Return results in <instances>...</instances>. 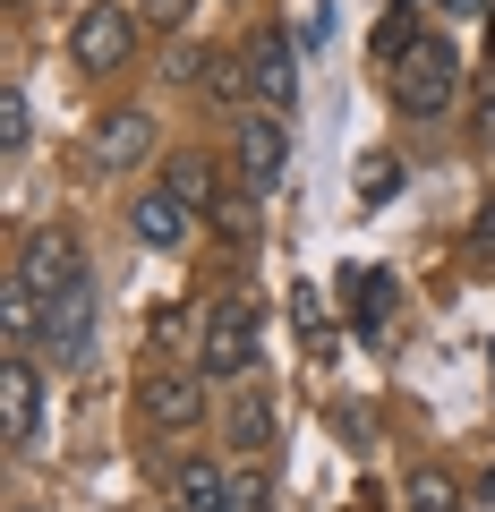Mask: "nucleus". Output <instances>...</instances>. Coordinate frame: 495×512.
<instances>
[{"label":"nucleus","instance_id":"1","mask_svg":"<svg viewBox=\"0 0 495 512\" xmlns=\"http://www.w3.org/2000/svg\"><path fill=\"white\" fill-rule=\"evenodd\" d=\"M385 86H393V103H402L410 120H436V111H453V94H461V52L444 35H419L385 69Z\"/></svg>","mask_w":495,"mask_h":512},{"label":"nucleus","instance_id":"2","mask_svg":"<svg viewBox=\"0 0 495 512\" xmlns=\"http://www.w3.org/2000/svg\"><path fill=\"white\" fill-rule=\"evenodd\" d=\"M137 26H146V18H137L129 0H94L86 18H77V35H69V60H77L86 77H111L120 60L137 52Z\"/></svg>","mask_w":495,"mask_h":512},{"label":"nucleus","instance_id":"3","mask_svg":"<svg viewBox=\"0 0 495 512\" xmlns=\"http://www.w3.org/2000/svg\"><path fill=\"white\" fill-rule=\"evenodd\" d=\"M9 274H18L35 299H60V291H77V282H86V248H77V231H69V222H43V231L26 239V256L9 265Z\"/></svg>","mask_w":495,"mask_h":512},{"label":"nucleus","instance_id":"4","mask_svg":"<svg viewBox=\"0 0 495 512\" xmlns=\"http://www.w3.org/2000/svg\"><path fill=\"white\" fill-rule=\"evenodd\" d=\"M257 342H265L257 308L222 299V308H205V350H197V367H205V376H248V367H257Z\"/></svg>","mask_w":495,"mask_h":512},{"label":"nucleus","instance_id":"5","mask_svg":"<svg viewBox=\"0 0 495 512\" xmlns=\"http://www.w3.org/2000/svg\"><path fill=\"white\" fill-rule=\"evenodd\" d=\"M282 163H291V111H257V120H239V188L274 197Z\"/></svg>","mask_w":495,"mask_h":512},{"label":"nucleus","instance_id":"6","mask_svg":"<svg viewBox=\"0 0 495 512\" xmlns=\"http://www.w3.org/2000/svg\"><path fill=\"white\" fill-rule=\"evenodd\" d=\"M197 376H205V367H154V376L137 384V410H146V427H163V436H188V427L205 419Z\"/></svg>","mask_w":495,"mask_h":512},{"label":"nucleus","instance_id":"7","mask_svg":"<svg viewBox=\"0 0 495 512\" xmlns=\"http://www.w3.org/2000/svg\"><path fill=\"white\" fill-rule=\"evenodd\" d=\"M248 69H257V103L265 111L299 103V35L291 26H257V35H248Z\"/></svg>","mask_w":495,"mask_h":512},{"label":"nucleus","instance_id":"8","mask_svg":"<svg viewBox=\"0 0 495 512\" xmlns=\"http://www.w3.org/2000/svg\"><path fill=\"white\" fill-rule=\"evenodd\" d=\"M197 205L188 197H171V188H137L129 197V231L146 239V248H188V239H197Z\"/></svg>","mask_w":495,"mask_h":512},{"label":"nucleus","instance_id":"9","mask_svg":"<svg viewBox=\"0 0 495 512\" xmlns=\"http://www.w3.org/2000/svg\"><path fill=\"white\" fill-rule=\"evenodd\" d=\"M94 171H137V163H146V154H154V111H103V120H94Z\"/></svg>","mask_w":495,"mask_h":512},{"label":"nucleus","instance_id":"10","mask_svg":"<svg viewBox=\"0 0 495 512\" xmlns=\"http://www.w3.org/2000/svg\"><path fill=\"white\" fill-rule=\"evenodd\" d=\"M43 350H52L60 367H77L94 350V291H86V282L60 291V299H43Z\"/></svg>","mask_w":495,"mask_h":512},{"label":"nucleus","instance_id":"11","mask_svg":"<svg viewBox=\"0 0 495 512\" xmlns=\"http://www.w3.org/2000/svg\"><path fill=\"white\" fill-rule=\"evenodd\" d=\"M35 402H43L35 359H26V350H9V359H0V427H9V444L35 436Z\"/></svg>","mask_w":495,"mask_h":512},{"label":"nucleus","instance_id":"12","mask_svg":"<svg viewBox=\"0 0 495 512\" xmlns=\"http://www.w3.org/2000/svg\"><path fill=\"white\" fill-rule=\"evenodd\" d=\"M197 94H205V103H222V111H239V103H248V94H257L248 43H231V52H205V69H197Z\"/></svg>","mask_w":495,"mask_h":512},{"label":"nucleus","instance_id":"13","mask_svg":"<svg viewBox=\"0 0 495 512\" xmlns=\"http://www.w3.org/2000/svg\"><path fill=\"white\" fill-rule=\"evenodd\" d=\"M163 188H171V197H188L197 214H214V205H222V188H214V154H197V146L163 154Z\"/></svg>","mask_w":495,"mask_h":512},{"label":"nucleus","instance_id":"14","mask_svg":"<svg viewBox=\"0 0 495 512\" xmlns=\"http://www.w3.org/2000/svg\"><path fill=\"white\" fill-rule=\"evenodd\" d=\"M171 504L180 512H222L231 504V470H222V461H180V470H171Z\"/></svg>","mask_w":495,"mask_h":512},{"label":"nucleus","instance_id":"15","mask_svg":"<svg viewBox=\"0 0 495 512\" xmlns=\"http://www.w3.org/2000/svg\"><path fill=\"white\" fill-rule=\"evenodd\" d=\"M402 512H470L453 487V470H436V461H419V470L402 478Z\"/></svg>","mask_w":495,"mask_h":512},{"label":"nucleus","instance_id":"16","mask_svg":"<svg viewBox=\"0 0 495 512\" xmlns=\"http://www.w3.org/2000/svg\"><path fill=\"white\" fill-rule=\"evenodd\" d=\"M265 436H274V393H239V402H231V444H239V453H257Z\"/></svg>","mask_w":495,"mask_h":512},{"label":"nucleus","instance_id":"17","mask_svg":"<svg viewBox=\"0 0 495 512\" xmlns=\"http://www.w3.org/2000/svg\"><path fill=\"white\" fill-rule=\"evenodd\" d=\"M154 350H205V308H163L154 316Z\"/></svg>","mask_w":495,"mask_h":512},{"label":"nucleus","instance_id":"18","mask_svg":"<svg viewBox=\"0 0 495 512\" xmlns=\"http://www.w3.org/2000/svg\"><path fill=\"white\" fill-rule=\"evenodd\" d=\"M393 188H402V163H393V154H367V163H359V205H367V214H385Z\"/></svg>","mask_w":495,"mask_h":512},{"label":"nucleus","instance_id":"19","mask_svg":"<svg viewBox=\"0 0 495 512\" xmlns=\"http://www.w3.org/2000/svg\"><path fill=\"white\" fill-rule=\"evenodd\" d=\"M291 35H299V52H325L333 43V0H291Z\"/></svg>","mask_w":495,"mask_h":512},{"label":"nucleus","instance_id":"20","mask_svg":"<svg viewBox=\"0 0 495 512\" xmlns=\"http://www.w3.org/2000/svg\"><path fill=\"white\" fill-rule=\"evenodd\" d=\"M350 291H359V325H367V333L393 325V274H359Z\"/></svg>","mask_w":495,"mask_h":512},{"label":"nucleus","instance_id":"21","mask_svg":"<svg viewBox=\"0 0 495 512\" xmlns=\"http://www.w3.org/2000/svg\"><path fill=\"white\" fill-rule=\"evenodd\" d=\"M26 137H35V111H26V94H18V86H0V146L26 154Z\"/></svg>","mask_w":495,"mask_h":512},{"label":"nucleus","instance_id":"22","mask_svg":"<svg viewBox=\"0 0 495 512\" xmlns=\"http://www.w3.org/2000/svg\"><path fill=\"white\" fill-rule=\"evenodd\" d=\"M137 18H146L154 35H180V26L197 18V0H137Z\"/></svg>","mask_w":495,"mask_h":512},{"label":"nucleus","instance_id":"23","mask_svg":"<svg viewBox=\"0 0 495 512\" xmlns=\"http://www.w3.org/2000/svg\"><path fill=\"white\" fill-rule=\"evenodd\" d=\"M222 512H274V487H265L257 470H239V478H231V504H222Z\"/></svg>","mask_w":495,"mask_h":512},{"label":"nucleus","instance_id":"24","mask_svg":"<svg viewBox=\"0 0 495 512\" xmlns=\"http://www.w3.org/2000/svg\"><path fill=\"white\" fill-rule=\"evenodd\" d=\"M291 316H299V333H308V350H325V299H316L308 282L291 291Z\"/></svg>","mask_w":495,"mask_h":512},{"label":"nucleus","instance_id":"25","mask_svg":"<svg viewBox=\"0 0 495 512\" xmlns=\"http://www.w3.org/2000/svg\"><path fill=\"white\" fill-rule=\"evenodd\" d=\"M436 9H453V18H478V9H495V0H436Z\"/></svg>","mask_w":495,"mask_h":512},{"label":"nucleus","instance_id":"26","mask_svg":"<svg viewBox=\"0 0 495 512\" xmlns=\"http://www.w3.org/2000/svg\"><path fill=\"white\" fill-rule=\"evenodd\" d=\"M487 60H495V9H487Z\"/></svg>","mask_w":495,"mask_h":512},{"label":"nucleus","instance_id":"27","mask_svg":"<svg viewBox=\"0 0 495 512\" xmlns=\"http://www.w3.org/2000/svg\"><path fill=\"white\" fill-rule=\"evenodd\" d=\"M478 495H495V470H487V478H478Z\"/></svg>","mask_w":495,"mask_h":512},{"label":"nucleus","instance_id":"28","mask_svg":"<svg viewBox=\"0 0 495 512\" xmlns=\"http://www.w3.org/2000/svg\"><path fill=\"white\" fill-rule=\"evenodd\" d=\"M9 9H26V0H9Z\"/></svg>","mask_w":495,"mask_h":512},{"label":"nucleus","instance_id":"29","mask_svg":"<svg viewBox=\"0 0 495 512\" xmlns=\"http://www.w3.org/2000/svg\"><path fill=\"white\" fill-rule=\"evenodd\" d=\"M171 512H180V504H171Z\"/></svg>","mask_w":495,"mask_h":512}]
</instances>
